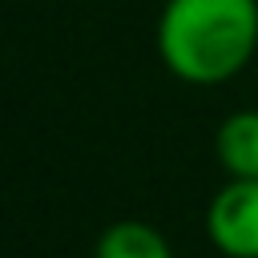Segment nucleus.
Returning a JSON list of instances; mask_svg holds the SVG:
<instances>
[{
	"mask_svg": "<svg viewBox=\"0 0 258 258\" xmlns=\"http://www.w3.org/2000/svg\"><path fill=\"white\" fill-rule=\"evenodd\" d=\"M258 52V0H165L157 16L161 64L198 89L234 81Z\"/></svg>",
	"mask_w": 258,
	"mask_h": 258,
	"instance_id": "nucleus-1",
	"label": "nucleus"
},
{
	"mask_svg": "<svg viewBox=\"0 0 258 258\" xmlns=\"http://www.w3.org/2000/svg\"><path fill=\"white\" fill-rule=\"evenodd\" d=\"M206 238L226 258H258V177H226L206 206Z\"/></svg>",
	"mask_w": 258,
	"mask_h": 258,
	"instance_id": "nucleus-2",
	"label": "nucleus"
},
{
	"mask_svg": "<svg viewBox=\"0 0 258 258\" xmlns=\"http://www.w3.org/2000/svg\"><path fill=\"white\" fill-rule=\"evenodd\" d=\"M214 157L226 177H258V109H238L218 125Z\"/></svg>",
	"mask_w": 258,
	"mask_h": 258,
	"instance_id": "nucleus-3",
	"label": "nucleus"
},
{
	"mask_svg": "<svg viewBox=\"0 0 258 258\" xmlns=\"http://www.w3.org/2000/svg\"><path fill=\"white\" fill-rule=\"evenodd\" d=\"M93 258H173V246L157 226L141 218H121L101 230Z\"/></svg>",
	"mask_w": 258,
	"mask_h": 258,
	"instance_id": "nucleus-4",
	"label": "nucleus"
}]
</instances>
